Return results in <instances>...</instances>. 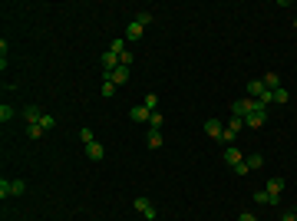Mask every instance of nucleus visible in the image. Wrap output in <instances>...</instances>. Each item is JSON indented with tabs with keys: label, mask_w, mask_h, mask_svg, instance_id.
I'll use <instances>...</instances> for the list:
<instances>
[{
	"label": "nucleus",
	"mask_w": 297,
	"mask_h": 221,
	"mask_svg": "<svg viewBox=\"0 0 297 221\" xmlns=\"http://www.w3.org/2000/svg\"><path fill=\"white\" fill-rule=\"evenodd\" d=\"M264 119H267V106H261V102L254 99V112L248 116V119H244V126H248V129H261Z\"/></svg>",
	"instance_id": "nucleus-1"
},
{
	"label": "nucleus",
	"mask_w": 297,
	"mask_h": 221,
	"mask_svg": "<svg viewBox=\"0 0 297 221\" xmlns=\"http://www.w3.org/2000/svg\"><path fill=\"white\" fill-rule=\"evenodd\" d=\"M264 191H267V195H271V201L277 205V201H281V191H284V178H281V175H271V178H267V185H264Z\"/></svg>",
	"instance_id": "nucleus-2"
},
{
	"label": "nucleus",
	"mask_w": 297,
	"mask_h": 221,
	"mask_svg": "<svg viewBox=\"0 0 297 221\" xmlns=\"http://www.w3.org/2000/svg\"><path fill=\"white\" fill-rule=\"evenodd\" d=\"M231 112H234V116H241V119H248V116L254 112V99H248V96H244V99H234V102H231Z\"/></svg>",
	"instance_id": "nucleus-3"
},
{
	"label": "nucleus",
	"mask_w": 297,
	"mask_h": 221,
	"mask_svg": "<svg viewBox=\"0 0 297 221\" xmlns=\"http://www.w3.org/2000/svg\"><path fill=\"white\" fill-rule=\"evenodd\" d=\"M132 208L139 211V215H142V218H155V215H159V211H155V205L149 198H142V195H139V198L132 201Z\"/></svg>",
	"instance_id": "nucleus-4"
},
{
	"label": "nucleus",
	"mask_w": 297,
	"mask_h": 221,
	"mask_svg": "<svg viewBox=\"0 0 297 221\" xmlns=\"http://www.w3.org/2000/svg\"><path fill=\"white\" fill-rule=\"evenodd\" d=\"M221 158H225V165H238V162H244V155H241V149L238 145H225V152H221Z\"/></svg>",
	"instance_id": "nucleus-5"
},
{
	"label": "nucleus",
	"mask_w": 297,
	"mask_h": 221,
	"mask_svg": "<svg viewBox=\"0 0 297 221\" xmlns=\"http://www.w3.org/2000/svg\"><path fill=\"white\" fill-rule=\"evenodd\" d=\"M99 63H102V69H106V73H112V69H116V66H122V60H119V56H116V53H112V50H106Z\"/></svg>",
	"instance_id": "nucleus-6"
},
{
	"label": "nucleus",
	"mask_w": 297,
	"mask_h": 221,
	"mask_svg": "<svg viewBox=\"0 0 297 221\" xmlns=\"http://www.w3.org/2000/svg\"><path fill=\"white\" fill-rule=\"evenodd\" d=\"M261 93H264V83H261V79H251V83L244 86V96H248V99H261Z\"/></svg>",
	"instance_id": "nucleus-7"
},
{
	"label": "nucleus",
	"mask_w": 297,
	"mask_h": 221,
	"mask_svg": "<svg viewBox=\"0 0 297 221\" xmlns=\"http://www.w3.org/2000/svg\"><path fill=\"white\" fill-rule=\"evenodd\" d=\"M205 132H208L211 139H221V135H225V126H221L218 119H208L205 122Z\"/></svg>",
	"instance_id": "nucleus-8"
},
{
	"label": "nucleus",
	"mask_w": 297,
	"mask_h": 221,
	"mask_svg": "<svg viewBox=\"0 0 297 221\" xmlns=\"http://www.w3.org/2000/svg\"><path fill=\"white\" fill-rule=\"evenodd\" d=\"M149 116H152V112L145 109V106H132V109H129V119L132 122H149Z\"/></svg>",
	"instance_id": "nucleus-9"
},
{
	"label": "nucleus",
	"mask_w": 297,
	"mask_h": 221,
	"mask_svg": "<svg viewBox=\"0 0 297 221\" xmlns=\"http://www.w3.org/2000/svg\"><path fill=\"white\" fill-rule=\"evenodd\" d=\"M142 30H145V27H139V23L132 20L129 27H126V40H132V43H139V40H142Z\"/></svg>",
	"instance_id": "nucleus-10"
},
{
	"label": "nucleus",
	"mask_w": 297,
	"mask_h": 221,
	"mask_svg": "<svg viewBox=\"0 0 297 221\" xmlns=\"http://www.w3.org/2000/svg\"><path fill=\"white\" fill-rule=\"evenodd\" d=\"M145 145H149V149H162V129H149Z\"/></svg>",
	"instance_id": "nucleus-11"
},
{
	"label": "nucleus",
	"mask_w": 297,
	"mask_h": 221,
	"mask_svg": "<svg viewBox=\"0 0 297 221\" xmlns=\"http://www.w3.org/2000/svg\"><path fill=\"white\" fill-rule=\"evenodd\" d=\"M261 83H264V89H271V93H274V89H281V76H277V73H264Z\"/></svg>",
	"instance_id": "nucleus-12"
},
{
	"label": "nucleus",
	"mask_w": 297,
	"mask_h": 221,
	"mask_svg": "<svg viewBox=\"0 0 297 221\" xmlns=\"http://www.w3.org/2000/svg\"><path fill=\"white\" fill-rule=\"evenodd\" d=\"M86 155L93 158V162H102V155H106V149H102L99 142H89V145H86Z\"/></svg>",
	"instance_id": "nucleus-13"
},
{
	"label": "nucleus",
	"mask_w": 297,
	"mask_h": 221,
	"mask_svg": "<svg viewBox=\"0 0 297 221\" xmlns=\"http://www.w3.org/2000/svg\"><path fill=\"white\" fill-rule=\"evenodd\" d=\"M244 165H248V172H254V168H261V165H264V155H261V152L248 155V158H244Z\"/></svg>",
	"instance_id": "nucleus-14"
},
{
	"label": "nucleus",
	"mask_w": 297,
	"mask_h": 221,
	"mask_svg": "<svg viewBox=\"0 0 297 221\" xmlns=\"http://www.w3.org/2000/svg\"><path fill=\"white\" fill-rule=\"evenodd\" d=\"M126 79H129V66H116L112 69V83H116V86H122Z\"/></svg>",
	"instance_id": "nucleus-15"
},
{
	"label": "nucleus",
	"mask_w": 297,
	"mask_h": 221,
	"mask_svg": "<svg viewBox=\"0 0 297 221\" xmlns=\"http://www.w3.org/2000/svg\"><path fill=\"white\" fill-rule=\"evenodd\" d=\"M23 116H27V126H33V122L43 119V112L36 109V106H27V109H23Z\"/></svg>",
	"instance_id": "nucleus-16"
},
{
	"label": "nucleus",
	"mask_w": 297,
	"mask_h": 221,
	"mask_svg": "<svg viewBox=\"0 0 297 221\" xmlns=\"http://www.w3.org/2000/svg\"><path fill=\"white\" fill-rule=\"evenodd\" d=\"M162 126H165V112L155 109L152 116H149V129H162Z\"/></svg>",
	"instance_id": "nucleus-17"
},
{
	"label": "nucleus",
	"mask_w": 297,
	"mask_h": 221,
	"mask_svg": "<svg viewBox=\"0 0 297 221\" xmlns=\"http://www.w3.org/2000/svg\"><path fill=\"white\" fill-rule=\"evenodd\" d=\"M13 116H17V112H13V106H10V102H0V122L7 126V122H10Z\"/></svg>",
	"instance_id": "nucleus-18"
},
{
	"label": "nucleus",
	"mask_w": 297,
	"mask_h": 221,
	"mask_svg": "<svg viewBox=\"0 0 297 221\" xmlns=\"http://www.w3.org/2000/svg\"><path fill=\"white\" fill-rule=\"evenodd\" d=\"M225 129H228V132H234V135H238V132H241V129H244V119H241V116H231V119H228V126H225Z\"/></svg>",
	"instance_id": "nucleus-19"
},
{
	"label": "nucleus",
	"mask_w": 297,
	"mask_h": 221,
	"mask_svg": "<svg viewBox=\"0 0 297 221\" xmlns=\"http://www.w3.org/2000/svg\"><path fill=\"white\" fill-rule=\"evenodd\" d=\"M251 198L258 201V205H274V201H271V195H267L264 188H258V191H251Z\"/></svg>",
	"instance_id": "nucleus-20"
},
{
	"label": "nucleus",
	"mask_w": 297,
	"mask_h": 221,
	"mask_svg": "<svg viewBox=\"0 0 297 221\" xmlns=\"http://www.w3.org/2000/svg\"><path fill=\"white\" fill-rule=\"evenodd\" d=\"M112 53L116 56H122V53H129V50H126V36H116V40H112V46H109Z\"/></svg>",
	"instance_id": "nucleus-21"
},
{
	"label": "nucleus",
	"mask_w": 297,
	"mask_h": 221,
	"mask_svg": "<svg viewBox=\"0 0 297 221\" xmlns=\"http://www.w3.org/2000/svg\"><path fill=\"white\" fill-rule=\"evenodd\" d=\"M152 20H155V13H152V10H139V17H135V23H139V27H149Z\"/></svg>",
	"instance_id": "nucleus-22"
},
{
	"label": "nucleus",
	"mask_w": 297,
	"mask_h": 221,
	"mask_svg": "<svg viewBox=\"0 0 297 221\" xmlns=\"http://www.w3.org/2000/svg\"><path fill=\"white\" fill-rule=\"evenodd\" d=\"M99 93H102L106 99H112V96H116V83H112V79H102V89H99Z\"/></svg>",
	"instance_id": "nucleus-23"
},
{
	"label": "nucleus",
	"mask_w": 297,
	"mask_h": 221,
	"mask_svg": "<svg viewBox=\"0 0 297 221\" xmlns=\"http://www.w3.org/2000/svg\"><path fill=\"white\" fill-rule=\"evenodd\" d=\"M287 99H291V93H287V89H274V93H271V102H281V106H284Z\"/></svg>",
	"instance_id": "nucleus-24"
},
{
	"label": "nucleus",
	"mask_w": 297,
	"mask_h": 221,
	"mask_svg": "<svg viewBox=\"0 0 297 221\" xmlns=\"http://www.w3.org/2000/svg\"><path fill=\"white\" fill-rule=\"evenodd\" d=\"M142 106H145L149 112H155V109H159V96H155V93H149V96L142 99Z\"/></svg>",
	"instance_id": "nucleus-25"
},
{
	"label": "nucleus",
	"mask_w": 297,
	"mask_h": 221,
	"mask_svg": "<svg viewBox=\"0 0 297 221\" xmlns=\"http://www.w3.org/2000/svg\"><path fill=\"white\" fill-rule=\"evenodd\" d=\"M27 135H30L33 142H36V139L43 135V126H40V122H33V126H27Z\"/></svg>",
	"instance_id": "nucleus-26"
},
{
	"label": "nucleus",
	"mask_w": 297,
	"mask_h": 221,
	"mask_svg": "<svg viewBox=\"0 0 297 221\" xmlns=\"http://www.w3.org/2000/svg\"><path fill=\"white\" fill-rule=\"evenodd\" d=\"M10 191H13V195H23V191H27V182H23V178H13V182H10Z\"/></svg>",
	"instance_id": "nucleus-27"
},
{
	"label": "nucleus",
	"mask_w": 297,
	"mask_h": 221,
	"mask_svg": "<svg viewBox=\"0 0 297 221\" xmlns=\"http://www.w3.org/2000/svg\"><path fill=\"white\" fill-rule=\"evenodd\" d=\"M79 139H83V142H96V139H93V129H89V126H83V129H79Z\"/></svg>",
	"instance_id": "nucleus-28"
},
{
	"label": "nucleus",
	"mask_w": 297,
	"mask_h": 221,
	"mask_svg": "<svg viewBox=\"0 0 297 221\" xmlns=\"http://www.w3.org/2000/svg\"><path fill=\"white\" fill-rule=\"evenodd\" d=\"M13 191H10V182L7 178H0V198H10Z\"/></svg>",
	"instance_id": "nucleus-29"
},
{
	"label": "nucleus",
	"mask_w": 297,
	"mask_h": 221,
	"mask_svg": "<svg viewBox=\"0 0 297 221\" xmlns=\"http://www.w3.org/2000/svg\"><path fill=\"white\" fill-rule=\"evenodd\" d=\"M40 126H43V132H50V129L56 126V119H53V116H43V119H40Z\"/></svg>",
	"instance_id": "nucleus-30"
},
{
	"label": "nucleus",
	"mask_w": 297,
	"mask_h": 221,
	"mask_svg": "<svg viewBox=\"0 0 297 221\" xmlns=\"http://www.w3.org/2000/svg\"><path fill=\"white\" fill-rule=\"evenodd\" d=\"M231 172H234V175H248V165H244V162H238V165L231 168Z\"/></svg>",
	"instance_id": "nucleus-31"
},
{
	"label": "nucleus",
	"mask_w": 297,
	"mask_h": 221,
	"mask_svg": "<svg viewBox=\"0 0 297 221\" xmlns=\"http://www.w3.org/2000/svg\"><path fill=\"white\" fill-rule=\"evenodd\" d=\"M277 221H297V211H284V215H281Z\"/></svg>",
	"instance_id": "nucleus-32"
},
{
	"label": "nucleus",
	"mask_w": 297,
	"mask_h": 221,
	"mask_svg": "<svg viewBox=\"0 0 297 221\" xmlns=\"http://www.w3.org/2000/svg\"><path fill=\"white\" fill-rule=\"evenodd\" d=\"M238 221H258V218H254V215H248V211H241V218H238Z\"/></svg>",
	"instance_id": "nucleus-33"
},
{
	"label": "nucleus",
	"mask_w": 297,
	"mask_h": 221,
	"mask_svg": "<svg viewBox=\"0 0 297 221\" xmlns=\"http://www.w3.org/2000/svg\"><path fill=\"white\" fill-rule=\"evenodd\" d=\"M294 30H297V17H294Z\"/></svg>",
	"instance_id": "nucleus-34"
}]
</instances>
